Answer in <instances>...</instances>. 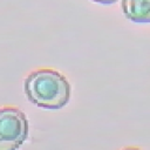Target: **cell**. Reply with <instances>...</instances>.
I'll list each match as a JSON object with an SVG mask.
<instances>
[{"mask_svg": "<svg viewBox=\"0 0 150 150\" xmlns=\"http://www.w3.org/2000/svg\"><path fill=\"white\" fill-rule=\"evenodd\" d=\"M28 100L45 109H61L70 98V84L57 70L38 69L32 71L23 83Z\"/></svg>", "mask_w": 150, "mask_h": 150, "instance_id": "1", "label": "cell"}, {"mask_svg": "<svg viewBox=\"0 0 150 150\" xmlns=\"http://www.w3.org/2000/svg\"><path fill=\"white\" fill-rule=\"evenodd\" d=\"M27 136L26 115L15 107L0 108V150H18Z\"/></svg>", "mask_w": 150, "mask_h": 150, "instance_id": "2", "label": "cell"}, {"mask_svg": "<svg viewBox=\"0 0 150 150\" xmlns=\"http://www.w3.org/2000/svg\"><path fill=\"white\" fill-rule=\"evenodd\" d=\"M121 8L130 21L138 23L150 22V0H122Z\"/></svg>", "mask_w": 150, "mask_h": 150, "instance_id": "3", "label": "cell"}, {"mask_svg": "<svg viewBox=\"0 0 150 150\" xmlns=\"http://www.w3.org/2000/svg\"><path fill=\"white\" fill-rule=\"evenodd\" d=\"M91 1H95V2H98V4L109 5V4H114V2H116L117 0H91Z\"/></svg>", "mask_w": 150, "mask_h": 150, "instance_id": "4", "label": "cell"}, {"mask_svg": "<svg viewBox=\"0 0 150 150\" xmlns=\"http://www.w3.org/2000/svg\"><path fill=\"white\" fill-rule=\"evenodd\" d=\"M122 150H142V149L136 148V146H129V148H124V149H122Z\"/></svg>", "mask_w": 150, "mask_h": 150, "instance_id": "5", "label": "cell"}]
</instances>
